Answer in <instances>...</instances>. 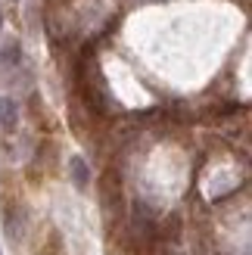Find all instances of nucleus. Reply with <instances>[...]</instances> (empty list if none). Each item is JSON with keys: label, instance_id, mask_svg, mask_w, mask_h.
<instances>
[{"label": "nucleus", "instance_id": "7ed1b4c3", "mask_svg": "<svg viewBox=\"0 0 252 255\" xmlns=\"http://www.w3.org/2000/svg\"><path fill=\"white\" fill-rule=\"evenodd\" d=\"M0 25H3V19H0Z\"/></svg>", "mask_w": 252, "mask_h": 255}, {"label": "nucleus", "instance_id": "f03ea898", "mask_svg": "<svg viewBox=\"0 0 252 255\" xmlns=\"http://www.w3.org/2000/svg\"><path fill=\"white\" fill-rule=\"evenodd\" d=\"M72 177H75V184H78L81 190L87 187V177H91V174H87V165H84V159H78V156L72 159Z\"/></svg>", "mask_w": 252, "mask_h": 255}, {"label": "nucleus", "instance_id": "f257e3e1", "mask_svg": "<svg viewBox=\"0 0 252 255\" xmlns=\"http://www.w3.org/2000/svg\"><path fill=\"white\" fill-rule=\"evenodd\" d=\"M16 125H19V106L12 103V97H3L0 100V128L9 134L16 131Z\"/></svg>", "mask_w": 252, "mask_h": 255}]
</instances>
